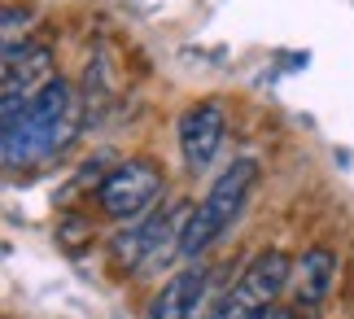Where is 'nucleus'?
I'll list each match as a JSON object with an SVG mask.
<instances>
[{
    "label": "nucleus",
    "mask_w": 354,
    "mask_h": 319,
    "mask_svg": "<svg viewBox=\"0 0 354 319\" xmlns=\"http://www.w3.org/2000/svg\"><path fill=\"white\" fill-rule=\"evenodd\" d=\"M5 114V131H0V154L5 166H26L39 158H53L57 149L75 136V88L66 79H53L44 92H35L31 101H0Z\"/></svg>",
    "instance_id": "obj_1"
},
{
    "label": "nucleus",
    "mask_w": 354,
    "mask_h": 319,
    "mask_svg": "<svg viewBox=\"0 0 354 319\" xmlns=\"http://www.w3.org/2000/svg\"><path fill=\"white\" fill-rule=\"evenodd\" d=\"M254 184H258V162L254 158H232L227 162L223 171L214 175V184L206 188V197H201L193 206V215H188V224L180 232V258L197 262L223 232H232V224L241 219Z\"/></svg>",
    "instance_id": "obj_2"
},
{
    "label": "nucleus",
    "mask_w": 354,
    "mask_h": 319,
    "mask_svg": "<svg viewBox=\"0 0 354 319\" xmlns=\"http://www.w3.org/2000/svg\"><path fill=\"white\" fill-rule=\"evenodd\" d=\"M289 271L293 262L280 249H258L210 319H271L280 311V298L289 293Z\"/></svg>",
    "instance_id": "obj_3"
},
{
    "label": "nucleus",
    "mask_w": 354,
    "mask_h": 319,
    "mask_svg": "<svg viewBox=\"0 0 354 319\" xmlns=\"http://www.w3.org/2000/svg\"><path fill=\"white\" fill-rule=\"evenodd\" d=\"M162 188H167V175H162V166L149 162V158H131V162L114 166V171L97 184V206H101L105 219L136 224V219L153 215Z\"/></svg>",
    "instance_id": "obj_4"
},
{
    "label": "nucleus",
    "mask_w": 354,
    "mask_h": 319,
    "mask_svg": "<svg viewBox=\"0 0 354 319\" xmlns=\"http://www.w3.org/2000/svg\"><path fill=\"white\" fill-rule=\"evenodd\" d=\"M180 232L184 228L175 224L171 210H153V215H145V219L122 228L110 241V254L122 271H136V275L158 271L171 254H180Z\"/></svg>",
    "instance_id": "obj_5"
},
{
    "label": "nucleus",
    "mask_w": 354,
    "mask_h": 319,
    "mask_svg": "<svg viewBox=\"0 0 354 319\" xmlns=\"http://www.w3.org/2000/svg\"><path fill=\"white\" fill-rule=\"evenodd\" d=\"M223 136H227V114H223L219 101L188 105L180 114V122H175V140H180L184 171L188 175L210 171V162L219 158V149H223Z\"/></svg>",
    "instance_id": "obj_6"
},
{
    "label": "nucleus",
    "mask_w": 354,
    "mask_h": 319,
    "mask_svg": "<svg viewBox=\"0 0 354 319\" xmlns=\"http://www.w3.org/2000/svg\"><path fill=\"white\" fill-rule=\"evenodd\" d=\"M337 271H342V258L328 245H310L302 258H293L289 311H297L302 319H319L324 307H328V298H333V289H337Z\"/></svg>",
    "instance_id": "obj_7"
},
{
    "label": "nucleus",
    "mask_w": 354,
    "mask_h": 319,
    "mask_svg": "<svg viewBox=\"0 0 354 319\" xmlns=\"http://www.w3.org/2000/svg\"><path fill=\"white\" fill-rule=\"evenodd\" d=\"M5 92L0 101H31L35 92H44L53 79V48L39 39H22V44H5Z\"/></svg>",
    "instance_id": "obj_8"
},
{
    "label": "nucleus",
    "mask_w": 354,
    "mask_h": 319,
    "mask_svg": "<svg viewBox=\"0 0 354 319\" xmlns=\"http://www.w3.org/2000/svg\"><path fill=\"white\" fill-rule=\"evenodd\" d=\"M206 289H210L206 267H201V262H188L184 271H175L171 280L153 293V302H149V319H197L201 302H206Z\"/></svg>",
    "instance_id": "obj_9"
},
{
    "label": "nucleus",
    "mask_w": 354,
    "mask_h": 319,
    "mask_svg": "<svg viewBox=\"0 0 354 319\" xmlns=\"http://www.w3.org/2000/svg\"><path fill=\"white\" fill-rule=\"evenodd\" d=\"M271 319H302V315H297V311H289V307H280V311L271 315Z\"/></svg>",
    "instance_id": "obj_10"
}]
</instances>
